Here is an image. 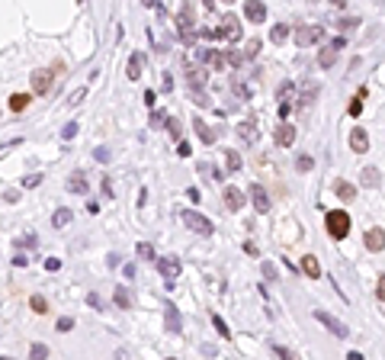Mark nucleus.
<instances>
[{"instance_id":"43","label":"nucleus","mask_w":385,"mask_h":360,"mask_svg":"<svg viewBox=\"0 0 385 360\" xmlns=\"http://www.w3.org/2000/svg\"><path fill=\"white\" fill-rule=\"evenodd\" d=\"M29 305H32V309L39 312V315H42V312L49 309V302H45V296H32V299H29Z\"/></svg>"},{"instance_id":"16","label":"nucleus","mask_w":385,"mask_h":360,"mask_svg":"<svg viewBox=\"0 0 385 360\" xmlns=\"http://www.w3.org/2000/svg\"><path fill=\"white\" fill-rule=\"evenodd\" d=\"M141 71H145V55L132 52L128 55V80H141Z\"/></svg>"},{"instance_id":"54","label":"nucleus","mask_w":385,"mask_h":360,"mask_svg":"<svg viewBox=\"0 0 385 360\" xmlns=\"http://www.w3.org/2000/svg\"><path fill=\"white\" fill-rule=\"evenodd\" d=\"M177 154H180V158H190V145H186V142H180V145H177Z\"/></svg>"},{"instance_id":"3","label":"nucleus","mask_w":385,"mask_h":360,"mask_svg":"<svg viewBox=\"0 0 385 360\" xmlns=\"http://www.w3.org/2000/svg\"><path fill=\"white\" fill-rule=\"evenodd\" d=\"M183 222H186V228H193L196 235H215V225L202 213H196V209H183Z\"/></svg>"},{"instance_id":"5","label":"nucleus","mask_w":385,"mask_h":360,"mask_svg":"<svg viewBox=\"0 0 385 360\" xmlns=\"http://www.w3.org/2000/svg\"><path fill=\"white\" fill-rule=\"evenodd\" d=\"M158 270H161V277H164L167 283H173L180 277V270H183V264H180L177 257H158Z\"/></svg>"},{"instance_id":"30","label":"nucleus","mask_w":385,"mask_h":360,"mask_svg":"<svg viewBox=\"0 0 385 360\" xmlns=\"http://www.w3.org/2000/svg\"><path fill=\"white\" fill-rule=\"evenodd\" d=\"M315 97H318V84L305 87V93H302V97H299V106H302V110H308V106L315 103Z\"/></svg>"},{"instance_id":"47","label":"nucleus","mask_w":385,"mask_h":360,"mask_svg":"<svg viewBox=\"0 0 385 360\" xmlns=\"http://www.w3.org/2000/svg\"><path fill=\"white\" fill-rule=\"evenodd\" d=\"M260 270H263V277H267V280H276V267H273V261H263V264H260Z\"/></svg>"},{"instance_id":"46","label":"nucleus","mask_w":385,"mask_h":360,"mask_svg":"<svg viewBox=\"0 0 385 360\" xmlns=\"http://www.w3.org/2000/svg\"><path fill=\"white\" fill-rule=\"evenodd\" d=\"M190 97H193V100H196V103H199V106H209V103H212L206 90H190Z\"/></svg>"},{"instance_id":"62","label":"nucleus","mask_w":385,"mask_h":360,"mask_svg":"<svg viewBox=\"0 0 385 360\" xmlns=\"http://www.w3.org/2000/svg\"><path fill=\"white\" fill-rule=\"evenodd\" d=\"M0 360H13V357H0Z\"/></svg>"},{"instance_id":"37","label":"nucleus","mask_w":385,"mask_h":360,"mask_svg":"<svg viewBox=\"0 0 385 360\" xmlns=\"http://www.w3.org/2000/svg\"><path fill=\"white\" fill-rule=\"evenodd\" d=\"M212 325H215V331H219L221 338H231V331H228V325H225V318H221V315H212Z\"/></svg>"},{"instance_id":"24","label":"nucleus","mask_w":385,"mask_h":360,"mask_svg":"<svg viewBox=\"0 0 385 360\" xmlns=\"http://www.w3.org/2000/svg\"><path fill=\"white\" fill-rule=\"evenodd\" d=\"M135 254H138V261H154V264H158V254H154L151 241H138V244H135Z\"/></svg>"},{"instance_id":"28","label":"nucleus","mask_w":385,"mask_h":360,"mask_svg":"<svg viewBox=\"0 0 385 360\" xmlns=\"http://www.w3.org/2000/svg\"><path fill=\"white\" fill-rule=\"evenodd\" d=\"M164 129H167V135H170V139H180V135H183V122H180L177 116H167Z\"/></svg>"},{"instance_id":"40","label":"nucleus","mask_w":385,"mask_h":360,"mask_svg":"<svg viewBox=\"0 0 385 360\" xmlns=\"http://www.w3.org/2000/svg\"><path fill=\"white\" fill-rule=\"evenodd\" d=\"M16 248H39V238L36 235H23V238H16Z\"/></svg>"},{"instance_id":"42","label":"nucleus","mask_w":385,"mask_h":360,"mask_svg":"<svg viewBox=\"0 0 385 360\" xmlns=\"http://www.w3.org/2000/svg\"><path fill=\"white\" fill-rule=\"evenodd\" d=\"M347 113H350V116H360V113H363V97H353V100H350Z\"/></svg>"},{"instance_id":"14","label":"nucleus","mask_w":385,"mask_h":360,"mask_svg":"<svg viewBox=\"0 0 385 360\" xmlns=\"http://www.w3.org/2000/svg\"><path fill=\"white\" fill-rule=\"evenodd\" d=\"M340 49H343V39H334L330 45H324L321 55H318V65H321V68H330V65L337 61V52H340Z\"/></svg>"},{"instance_id":"29","label":"nucleus","mask_w":385,"mask_h":360,"mask_svg":"<svg viewBox=\"0 0 385 360\" xmlns=\"http://www.w3.org/2000/svg\"><path fill=\"white\" fill-rule=\"evenodd\" d=\"M26 106H29V93H13L10 97V110L13 113H23Z\"/></svg>"},{"instance_id":"39","label":"nucleus","mask_w":385,"mask_h":360,"mask_svg":"<svg viewBox=\"0 0 385 360\" xmlns=\"http://www.w3.org/2000/svg\"><path fill=\"white\" fill-rule=\"evenodd\" d=\"M39 183H42V174H26V177H23V187L26 190H36Z\"/></svg>"},{"instance_id":"57","label":"nucleus","mask_w":385,"mask_h":360,"mask_svg":"<svg viewBox=\"0 0 385 360\" xmlns=\"http://www.w3.org/2000/svg\"><path fill=\"white\" fill-rule=\"evenodd\" d=\"M3 200H6V203H16V200H19V193H16V190H6Z\"/></svg>"},{"instance_id":"56","label":"nucleus","mask_w":385,"mask_h":360,"mask_svg":"<svg viewBox=\"0 0 385 360\" xmlns=\"http://www.w3.org/2000/svg\"><path fill=\"white\" fill-rule=\"evenodd\" d=\"M202 36L206 39H221V29H202Z\"/></svg>"},{"instance_id":"27","label":"nucleus","mask_w":385,"mask_h":360,"mask_svg":"<svg viewBox=\"0 0 385 360\" xmlns=\"http://www.w3.org/2000/svg\"><path fill=\"white\" fill-rule=\"evenodd\" d=\"M270 39H273L276 45H282V42L289 39V26H286V23H276L273 29H270Z\"/></svg>"},{"instance_id":"22","label":"nucleus","mask_w":385,"mask_h":360,"mask_svg":"<svg viewBox=\"0 0 385 360\" xmlns=\"http://www.w3.org/2000/svg\"><path fill=\"white\" fill-rule=\"evenodd\" d=\"M193 129H196V135H199L202 145H212V142H215V132H212V129H209L202 119H193Z\"/></svg>"},{"instance_id":"12","label":"nucleus","mask_w":385,"mask_h":360,"mask_svg":"<svg viewBox=\"0 0 385 360\" xmlns=\"http://www.w3.org/2000/svg\"><path fill=\"white\" fill-rule=\"evenodd\" d=\"M350 148H353L356 154L369 151V132H366V129H350Z\"/></svg>"},{"instance_id":"1","label":"nucleus","mask_w":385,"mask_h":360,"mask_svg":"<svg viewBox=\"0 0 385 360\" xmlns=\"http://www.w3.org/2000/svg\"><path fill=\"white\" fill-rule=\"evenodd\" d=\"M324 228H328V235L330 238H347V232H350V216H347V209H330L328 216H324Z\"/></svg>"},{"instance_id":"2","label":"nucleus","mask_w":385,"mask_h":360,"mask_svg":"<svg viewBox=\"0 0 385 360\" xmlns=\"http://www.w3.org/2000/svg\"><path fill=\"white\" fill-rule=\"evenodd\" d=\"M312 315H315V322H321L324 328H328L330 335H334V338H350L347 325H343V322H340V318H337V315H330V312H324V309H315Z\"/></svg>"},{"instance_id":"35","label":"nucleus","mask_w":385,"mask_h":360,"mask_svg":"<svg viewBox=\"0 0 385 360\" xmlns=\"http://www.w3.org/2000/svg\"><path fill=\"white\" fill-rule=\"evenodd\" d=\"M225 158H228V171L238 174V171H241V154H238V151H225Z\"/></svg>"},{"instance_id":"41","label":"nucleus","mask_w":385,"mask_h":360,"mask_svg":"<svg viewBox=\"0 0 385 360\" xmlns=\"http://www.w3.org/2000/svg\"><path fill=\"white\" fill-rule=\"evenodd\" d=\"M295 164H299V171H312V167H315V158H312V154H299V161H295Z\"/></svg>"},{"instance_id":"23","label":"nucleus","mask_w":385,"mask_h":360,"mask_svg":"<svg viewBox=\"0 0 385 360\" xmlns=\"http://www.w3.org/2000/svg\"><path fill=\"white\" fill-rule=\"evenodd\" d=\"M112 302H116L119 309H132V293H128V287H116V289H112Z\"/></svg>"},{"instance_id":"53","label":"nucleus","mask_w":385,"mask_h":360,"mask_svg":"<svg viewBox=\"0 0 385 360\" xmlns=\"http://www.w3.org/2000/svg\"><path fill=\"white\" fill-rule=\"evenodd\" d=\"M376 296H379V299L385 302V274L379 277V287H376Z\"/></svg>"},{"instance_id":"44","label":"nucleus","mask_w":385,"mask_h":360,"mask_svg":"<svg viewBox=\"0 0 385 360\" xmlns=\"http://www.w3.org/2000/svg\"><path fill=\"white\" fill-rule=\"evenodd\" d=\"M77 132H80V126H77V122H67V126H64V132H61V139H64V142H71Z\"/></svg>"},{"instance_id":"51","label":"nucleus","mask_w":385,"mask_h":360,"mask_svg":"<svg viewBox=\"0 0 385 360\" xmlns=\"http://www.w3.org/2000/svg\"><path fill=\"white\" fill-rule=\"evenodd\" d=\"M87 302H90V305H93V309H97V312H103V309H106V302L100 299L97 293H90V296H87Z\"/></svg>"},{"instance_id":"50","label":"nucleus","mask_w":385,"mask_h":360,"mask_svg":"<svg viewBox=\"0 0 385 360\" xmlns=\"http://www.w3.org/2000/svg\"><path fill=\"white\" fill-rule=\"evenodd\" d=\"M225 61H228V65H241V61H244V55H241V52H225Z\"/></svg>"},{"instance_id":"19","label":"nucleus","mask_w":385,"mask_h":360,"mask_svg":"<svg viewBox=\"0 0 385 360\" xmlns=\"http://www.w3.org/2000/svg\"><path fill=\"white\" fill-rule=\"evenodd\" d=\"M360 180H363V187L373 190V187H379V183H382V171H379V167H363Z\"/></svg>"},{"instance_id":"33","label":"nucleus","mask_w":385,"mask_h":360,"mask_svg":"<svg viewBox=\"0 0 385 360\" xmlns=\"http://www.w3.org/2000/svg\"><path fill=\"white\" fill-rule=\"evenodd\" d=\"M292 93H295V84L289 80V84H282L279 90H276V97H279V103H292Z\"/></svg>"},{"instance_id":"31","label":"nucleus","mask_w":385,"mask_h":360,"mask_svg":"<svg viewBox=\"0 0 385 360\" xmlns=\"http://www.w3.org/2000/svg\"><path fill=\"white\" fill-rule=\"evenodd\" d=\"M337 196H340L343 203H353L356 200V187L353 183H340V187H337Z\"/></svg>"},{"instance_id":"11","label":"nucleus","mask_w":385,"mask_h":360,"mask_svg":"<svg viewBox=\"0 0 385 360\" xmlns=\"http://www.w3.org/2000/svg\"><path fill=\"white\" fill-rule=\"evenodd\" d=\"M318 36H321L318 26H299V29H295V45H302V49H305V45H315Z\"/></svg>"},{"instance_id":"45","label":"nucleus","mask_w":385,"mask_h":360,"mask_svg":"<svg viewBox=\"0 0 385 360\" xmlns=\"http://www.w3.org/2000/svg\"><path fill=\"white\" fill-rule=\"evenodd\" d=\"M100 190H103V196H106V200H112V196H116V190H112V180H110V177H103V180H100Z\"/></svg>"},{"instance_id":"17","label":"nucleus","mask_w":385,"mask_h":360,"mask_svg":"<svg viewBox=\"0 0 385 360\" xmlns=\"http://www.w3.org/2000/svg\"><path fill=\"white\" fill-rule=\"evenodd\" d=\"M238 135L244 139V145H254V142H257V122H254V119L238 122Z\"/></svg>"},{"instance_id":"60","label":"nucleus","mask_w":385,"mask_h":360,"mask_svg":"<svg viewBox=\"0 0 385 360\" xmlns=\"http://www.w3.org/2000/svg\"><path fill=\"white\" fill-rule=\"evenodd\" d=\"M186 196H190L193 203H199V190H196V187H190V190H186Z\"/></svg>"},{"instance_id":"20","label":"nucleus","mask_w":385,"mask_h":360,"mask_svg":"<svg viewBox=\"0 0 385 360\" xmlns=\"http://www.w3.org/2000/svg\"><path fill=\"white\" fill-rule=\"evenodd\" d=\"M302 270H305V277L318 280V277H321V264H318V257H315V254H305V257H302Z\"/></svg>"},{"instance_id":"15","label":"nucleus","mask_w":385,"mask_h":360,"mask_svg":"<svg viewBox=\"0 0 385 360\" xmlns=\"http://www.w3.org/2000/svg\"><path fill=\"white\" fill-rule=\"evenodd\" d=\"M32 90L36 93H49V87H52V71L49 68H39V71H32Z\"/></svg>"},{"instance_id":"58","label":"nucleus","mask_w":385,"mask_h":360,"mask_svg":"<svg viewBox=\"0 0 385 360\" xmlns=\"http://www.w3.org/2000/svg\"><path fill=\"white\" fill-rule=\"evenodd\" d=\"M23 139H13V142H0V151H6V148H13V145H19Z\"/></svg>"},{"instance_id":"7","label":"nucleus","mask_w":385,"mask_h":360,"mask_svg":"<svg viewBox=\"0 0 385 360\" xmlns=\"http://www.w3.org/2000/svg\"><path fill=\"white\" fill-rule=\"evenodd\" d=\"M64 187H67V193H74V196H87V193H90V183H87V174L84 171H74L71 177H67Z\"/></svg>"},{"instance_id":"36","label":"nucleus","mask_w":385,"mask_h":360,"mask_svg":"<svg viewBox=\"0 0 385 360\" xmlns=\"http://www.w3.org/2000/svg\"><path fill=\"white\" fill-rule=\"evenodd\" d=\"M93 158H97L100 164H110V161H112V151H110V148H106V145H100L97 151H93Z\"/></svg>"},{"instance_id":"18","label":"nucleus","mask_w":385,"mask_h":360,"mask_svg":"<svg viewBox=\"0 0 385 360\" xmlns=\"http://www.w3.org/2000/svg\"><path fill=\"white\" fill-rule=\"evenodd\" d=\"M363 241H366L369 251H382V248H385V232H382V228H369Z\"/></svg>"},{"instance_id":"26","label":"nucleus","mask_w":385,"mask_h":360,"mask_svg":"<svg viewBox=\"0 0 385 360\" xmlns=\"http://www.w3.org/2000/svg\"><path fill=\"white\" fill-rule=\"evenodd\" d=\"M71 222H74L71 209H58V213L52 216V225H55V228H64V225H71Z\"/></svg>"},{"instance_id":"32","label":"nucleus","mask_w":385,"mask_h":360,"mask_svg":"<svg viewBox=\"0 0 385 360\" xmlns=\"http://www.w3.org/2000/svg\"><path fill=\"white\" fill-rule=\"evenodd\" d=\"M270 351H273L279 360H299V354L295 351H289V348H282V344H270Z\"/></svg>"},{"instance_id":"13","label":"nucleus","mask_w":385,"mask_h":360,"mask_svg":"<svg viewBox=\"0 0 385 360\" xmlns=\"http://www.w3.org/2000/svg\"><path fill=\"white\" fill-rule=\"evenodd\" d=\"M221 36L231 39V42L241 36V19L234 16V13H225V16H221Z\"/></svg>"},{"instance_id":"8","label":"nucleus","mask_w":385,"mask_h":360,"mask_svg":"<svg viewBox=\"0 0 385 360\" xmlns=\"http://www.w3.org/2000/svg\"><path fill=\"white\" fill-rule=\"evenodd\" d=\"M273 142L279 148H289L295 142V126H289V122H279V126L273 129Z\"/></svg>"},{"instance_id":"21","label":"nucleus","mask_w":385,"mask_h":360,"mask_svg":"<svg viewBox=\"0 0 385 360\" xmlns=\"http://www.w3.org/2000/svg\"><path fill=\"white\" fill-rule=\"evenodd\" d=\"M244 16L251 19V23H263V19H267V6L263 3H244Z\"/></svg>"},{"instance_id":"34","label":"nucleus","mask_w":385,"mask_h":360,"mask_svg":"<svg viewBox=\"0 0 385 360\" xmlns=\"http://www.w3.org/2000/svg\"><path fill=\"white\" fill-rule=\"evenodd\" d=\"M29 360H49V348H45V344H32V348H29Z\"/></svg>"},{"instance_id":"10","label":"nucleus","mask_w":385,"mask_h":360,"mask_svg":"<svg viewBox=\"0 0 385 360\" xmlns=\"http://www.w3.org/2000/svg\"><path fill=\"white\" fill-rule=\"evenodd\" d=\"M221 196H225V206L231 209V213H238V209H244V193H241L234 183H228L225 190H221Z\"/></svg>"},{"instance_id":"38","label":"nucleus","mask_w":385,"mask_h":360,"mask_svg":"<svg viewBox=\"0 0 385 360\" xmlns=\"http://www.w3.org/2000/svg\"><path fill=\"white\" fill-rule=\"evenodd\" d=\"M84 97H87V87H77V90H71V97H67V106H77Z\"/></svg>"},{"instance_id":"63","label":"nucleus","mask_w":385,"mask_h":360,"mask_svg":"<svg viewBox=\"0 0 385 360\" xmlns=\"http://www.w3.org/2000/svg\"><path fill=\"white\" fill-rule=\"evenodd\" d=\"M167 360H177V357H167Z\"/></svg>"},{"instance_id":"9","label":"nucleus","mask_w":385,"mask_h":360,"mask_svg":"<svg viewBox=\"0 0 385 360\" xmlns=\"http://www.w3.org/2000/svg\"><path fill=\"white\" fill-rule=\"evenodd\" d=\"M247 193H251V200H254V209L260 216H267L270 213V196H267V190L260 187V183H251V190H247Z\"/></svg>"},{"instance_id":"61","label":"nucleus","mask_w":385,"mask_h":360,"mask_svg":"<svg viewBox=\"0 0 385 360\" xmlns=\"http://www.w3.org/2000/svg\"><path fill=\"white\" fill-rule=\"evenodd\" d=\"M347 360H366V357H363L360 351H350V354H347Z\"/></svg>"},{"instance_id":"59","label":"nucleus","mask_w":385,"mask_h":360,"mask_svg":"<svg viewBox=\"0 0 385 360\" xmlns=\"http://www.w3.org/2000/svg\"><path fill=\"white\" fill-rule=\"evenodd\" d=\"M154 100H158V93H154V90H148V93H145V103H148V106H154Z\"/></svg>"},{"instance_id":"25","label":"nucleus","mask_w":385,"mask_h":360,"mask_svg":"<svg viewBox=\"0 0 385 360\" xmlns=\"http://www.w3.org/2000/svg\"><path fill=\"white\" fill-rule=\"evenodd\" d=\"M190 90H202V87H206V71H202V68H193L190 65Z\"/></svg>"},{"instance_id":"6","label":"nucleus","mask_w":385,"mask_h":360,"mask_svg":"<svg viewBox=\"0 0 385 360\" xmlns=\"http://www.w3.org/2000/svg\"><path fill=\"white\" fill-rule=\"evenodd\" d=\"M164 325H167L170 335H180V331H183V315H180V309L173 302H167V309H164Z\"/></svg>"},{"instance_id":"4","label":"nucleus","mask_w":385,"mask_h":360,"mask_svg":"<svg viewBox=\"0 0 385 360\" xmlns=\"http://www.w3.org/2000/svg\"><path fill=\"white\" fill-rule=\"evenodd\" d=\"M177 26H180V39H183L186 45H193V42H196V29H193V6H190V3L180 6V13H177Z\"/></svg>"},{"instance_id":"48","label":"nucleus","mask_w":385,"mask_h":360,"mask_svg":"<svg viewBox=\"0 0 385 360\" xmlns=\"http://www.w3.org/2000/svg\"><path fill=\"white\" fill-rule=\"evenodd\" d=\"M55 328H58V331H61V335H64V331H71V328H74V318H71V315L58 318V325H55Z\"/></svg>"},{"instance_id":"55","label":"nucleus","mask_w":385,"mask_h":360,"mask_svg":"<svg viewBox=\"0 0 385 360\" xmlns=\"http://www.w3.org/2000/svg\"><path fill=\"white\" fill-rule=\"evenodd\" d=\"M13 264H16V267H26V264H29V257H26V254H13Z\"/></svg>"},{"instance_id":"49","label":"nucleus","mask_w":385,"mask_h":360,"mask_svg":"<svg viewBox=\"0 0 385 360\" xmlns=\"http://www.w3.org/2000/svg\"><path fill=\"white\" fill-rule=\"evenodd\" d=\"M257 52H260V39H251V42H247V49H244V58H254Z\"/></svg>"},{"instance_id":"52","label":"nucleus","mask_w":385,"mask_h":360,"mask_svg":"<svg viewBox=\"0 0 385 360\" xmlns=\"http://www.w3.org/2000/svg\"><path fill=\"white\" fill-rule=\"evenodd\" d=\"M45 270H49V274L61 270V261H58V257H45Z\"/></svg>"}]
</instances>
